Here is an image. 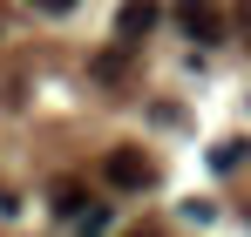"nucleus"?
<instances>
[{
    "instance_id": "20e7f679",
    "label": "nucleus",
    "mask_w": 251,
    "mask_h": 237,
    "mask_svg": "<svg viewBox=\"0 0 251 237\" xmlns=\"http://www.w3.org/2000/svg\"><path fill=\"white\" fill-rule=\"evenodd\" d=\"M245 149H251V142H238V136H231V142H217V149H210V169H238Z\"/></svg>"
},
{
    "instance_id": "f257e3e1",
    "label": "nucleus",
    "mask_w": 251,
    "mask_h": 237,
    "mask_svg": "<svg viewBox=\"0 0 251 237\" xmlns=\"http://www.w3.org/2000/svg\"><path fill=\"white\" fill-rule=\"evenodd\" d=\"M102 183H109V190H150V183H156V163L143 156V149H109V156H102Z\"/></svg>"
},
{
    "instance_id": "7ed1b4c3",
    "label": "nucleus",
    "mask_w": 251,
    "mask_h": 237,
    "mask_svg": "<svg viewBox=\"0 0 251 237\" xmlns=\"http://www.w3.org/2000/svg\"><path fill=\"white\" fill-rule=\"evenodd\" d=\"M156 21H163V7H156V0H123V14H116V34H123V41H143Z\"/></svg>"
},
{
    "instance_id": "423d86ee",
    "label": "nucleus",
    "mask_w": 251,
    "mask_h": 237,
    "mask_svg": "<svg viewBox=\"0 0 251 237\" xmlns=\"http://www.w3.org/2000/svg\"><path fill=\"white\" fill-rule=\"evenodd\" d=\"M82 0H34V14H75Z\"/></svg>"
},
{
    "instance_id": "39448f33",
    "label": "nucleus",
    "mask_w": 251,
    "mask_h": 237,
    "mask_svg": "<svg viewBox=\"0 0 251 237\" xmlns=\"http://www.w3.org/2000/svg\"><path fill=\"white\" fill-rule=\"evenodd\" d=\"M95 75H102V81H123V54H116V47H109V54H95Z\"/></svg>"
},
{
    "instance_id": "f03ea898",
    "label": "nucleus",
    "mask_w": 251,
    "mask_h": 237,
    "mask_svg": "<svg viewBox=\"0 0 251 237\" xmlns=\"http://www.w3.org/2000/svg\"><path fill=\"white\" fill-rule=\"evenodd\" d=\"M176 27L190 41H224V14H217L210 0H176Z\"/></svg>"
}]
</instances>
